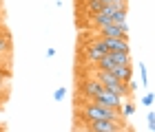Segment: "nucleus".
Instances as JSON below:
<instances>
[{
	"label": "nucleus",
	"mask_w": 155,
	"mask_h": 132,
	"mask_svg": "<svg viewBox=\"0 0 155 132\" xmlns=\"http://www.w3.org/2000/svg\"><path fill=\"white\" fill-rule=\"evenodd\" d=\"M91 77H95L100 84L104 86V90H111V93H115L120 97H124V99H129L133 95V90L129 88V84H124V81H120L117 77L111 71H102V68H93L91 71Z\"/></svg>",
	"instance_id": "1"
},
{
	"label": "nucleus",
	"mask_w": 155,
	"mask_h": 132,
	"mask_svg": "<svg viewBox=\"0 0 155 132\" xmlns=\"http://www.w3.org/2000/svg\"><path fill=\"white\" fill-rule=\"evenodd\" d=\"M82 115L87 117V121H97V119H107V121H120L124 123V119L120 117V110H113V108H107V106H100L95 101H87L84 103V110Z\"/></svg>",
	"instance_id": "2"
},
{
	"label": "nucleus",
	"mask_w": 155,
	"mask_h": 132,
	"mask_svg": "<svg viewBox=\"0 0 155 132\" xmlns=\"http://www.w3.org/2000/svg\"><path fill=\"white\" fill-rule=\"evenodd\" d=\"M107 53H111V51H109V48L104 46V44H102L97 38H95V40H93V42H91L89 46H84V55H87V60L91 62V64H97V62H100V60H102Z\"/></svg>",
	"instance_id": "3"
},
{
	"label": "nucleus",
	"mask_w": 155,
	"mask_h": 132,
	"mask_svg": "<svg viewBox=\"0 0 155 132\" xmlns=\"http://www.w3.org/2000/svg\"><path fill=\"white\" fill-rule=\"evenodd\" d=\"M95 103H100V106H107V108H113V110H120L124 103V97H120L115 93H111V90H102L100 95L95 97V99H91Z\"/></svg>",
	"instance_id": "4"
},
{
	"label": "nucleus",
	"mask_w": 155,
	"mask_h": 132,
	"mask_svg": "<svg viewBox=\"0 0 155 132\" xmlns=\"http://www.w3.org/2000/svg\"><path fill=\"white\" fill-rule=\"evenodd\" d=\"M100 38H122V40H129V26L111 22V24H107V26L100 29Z\"/></svg>",
	"instance_id": "5"
},
{
	"label": "nucleus",
	"mask_w": 155,
	"mask_h": 132,
	"mask_svg": "<svg viewBox=\"0 0 155 132\" xmlns=\"http://www.w3.org/2000/svg\"><path fill=\"white\" fill-rule=\"evenodd\" d=\"M87 126L93 132H122L124 123L120 121H107V119H97V121H87Z\"/></svg>",
	"instance_id": "6"
},
{
	"label": "nucleus",
	"mask_w": 155,
	"mask_h": 132,
	"mask_svg": "<svg viewBox=\"0 0 155 132\" xmlns=\"http://www.w3.org/2000/svg\"><path fill=\"white\" fill-rule=\"evenodd\" d=\"M97 40L113 53H131L129 40H122V38H97Z\"/></svg>",
	"instance_id": "7"
},
{
	"label": "nucleus",
	"mask_w": 155,
	"mask_h": 132,
	"mask_svg": "<svg viewBox=\"0 0 155 132\" xmlns=\"http://www.w3.org/2000/svg\"><path fill=\"white\" fill-rule=\"evenodd\" d=\"M80 88H82V95L87 97V99H95V97H97V95H100L102 90H104V86H102V84H100V81H97L95 77L84 79Z\"/></svg>",
	"instance_id": "8"
},
{
	"label": "nucleus",
	"mask_w": 155,
	"mask_h": 132,
	"mask_svg": "<svg viewBox=\"0 0 155 132\" xmlns=\"http://www.w3.org/2000/svg\"><path fill=\"white\" fill-rule=\"evenodd\" d=\"M115 75V77L120 81H124V84H129V81H133V66L131 64H124V66H115L113 71H111Z\"/></svg>",
	"instance_id": "9"
},
{
	"label": "nucleus",
	"mask_w": 155,
	"mask_h": 132,
	"mask_svg": "<svg viewBox=\"0 0 155 132\" xmlns=\"http://www.w3.org/2000/svg\"><path fill=\"white\" fill-rule=\"evenodd\" d=\"M104 9V2L102 0H87V5H84V13H87V16H97V13H100Z\"/></svg>",
	"instance_id": "10"
},
{
	"label": "nucleus",
	"mask_w": 155,
	"mask_h": 132,
	"mask_svg": "<svg viewBox=\"0 0 155 132\" xmlns=\"http://www.w3.org/2000/svg\"><path fill=\"white\" fill-rule=\"evenodd\" d=\"M133 115H135V103L124 99L122 108H120V117H122V119H129V117H133Z\"/></svg>",
	"instance_id": "11"
},
{
	"label": "nucleus",
	"mask_w": 155,
	"mask_h": 132,
	"mask_svg": "<svg viewBox=\"0 0 155 132\" xmlns=\"http://www.w3.org/2000/svg\"><path fill=\"white\" fill-rule=\"evenodd\" d=\"M11 51V40H9V35H2L0 38V55H7Z\"/></svg>",
	"instance_id": "12"
},
{
	"label": "nucleus",
	"mask_w": 155,
	"mask_h": 132,
	"mask_svg": "<svg viewBox=\"0 0 155 132\" xmlns=\"http://www.w3.org/2000/svg\"><path fill=\"white\" fill-rule=\"evenodd\" d=\"M142 103H144L146 108H151L153 103H155V93H151V90H149V93H146V95L142 97Z\"/></svg>",
	"instance_id": "13"
},
{
	"label": "nucleus",
	"mask_w": 155,
	"mask_h": 132,
	"mask_svg": "<svg viewBox=\"0 0 155 132\" xmlns=\"http://www.w3.org/2000/svg\"><path fill=\"white\" fill-rule=\"evenodd\" d=\"M140 68V79H142V86H149V75H146V66L144 64H137Z\"/></svg>",
	"instance_id": "14"
},
{
	"label": "nucleus",
	"mask_w": 155,
	"mask_h": 132,
	"mask_svg": "<svg viewBox=\"0 0 155 132\" xmlns=\"http://www.w3.org/2000/svg\"><path fill=\"white\" fill-rule=\"evenodd\" d=\"M64 95H67V88H55L53 90V99L55 101H62V99H64Z\"/></svg>",
	"instance_id": "15"
},
{
	"label": "nucleus",
	"mask_w": 155,
	"mask_h": 132,
	"mask_svg": "<svg viewBox=\"0 0 155 132\" xmlns=\"http://www.w3.org/2000/svg\"><path fill=\"white\" fill-rule=\"evenodd\" d=\"M146 121H149L151 132H155V112H153V110H149V117H146Z\"/></svg>",
	"instance_id": "16"
},
{
	"label": "nucleus",
	"mask_w": 155,
	"mask_h": 132,
	"mask_svg": "<svg viewBox=\"0 0 155 132\" xmlns=\"http://www.w3.org/2000/svg\"><path fill=\"white\" fill-rule=\"evenodd\" d=\"M47 57H55V48H47Z\"/></svg>",
	"instance_id": "17"
},
{
	"label": "nucleus",
	"mask_w": 155,
	"mask_h": 132,
	"mask_svg": "<svg viewBox=\"0 0 155 132\" xmlns=\"http://www.w3.org/2000/svg\"><path fill=\"white\" fill-rule=\"evenodd\" d=\"M80 132H93V130H91V128L87 126V128H84V130H80Z\"/></svg>",
	"instance_id": "18"
},
{
	"label": "nucleus",
	"mask_w": 155,
	"mask_h": 132,
	"mask_svg": "<svg viewBox=\"0 0 155 132\" xmlns=\"http://www.w3.org/2000/svg\"><path fill=\"white\" fill-rule=\"evenodd\" d=\"M0 132H5V126H0Z\"/></svg>",
	"instance_id": "19"
},
{
	"label": "nucleus",
	"mask_w": 155,
	"mask_h": 132,
	"mask_svg": "<svg viewBox=\"0 0 155 132\" xmlns=\"http://www.w3.org/2000/svg\"><path fill=\"white\" fill-rule=\"evenodd\" d=\"M55 2H58V0H55Z\"/></svg>",
	"instance_id": "20"
}]
</instances>
